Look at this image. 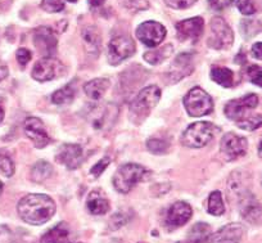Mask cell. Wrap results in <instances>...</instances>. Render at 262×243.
I'll use <instances>...</instances> for the list:
<instances>
[{"label": "cell", "mask_w": 262, "mask_h": 243, "mask_svg": "<svg viewBox=\"0 0 262 243\" xmlns=\"http://www.w3.org/2000/svg\"><path fill=\"white\" fill-rule=\"evenodd\" d=\"M244 235V228L238 222H230L220 228L210 237L208 243H239Z\"/></svg>", "instance_id": "cell-18"}, {"label": "cell", "mask_w": 262, "mask_h": 243, "mask_svg": "<svg viewBox=\"0 0 262 243\" xmlns=\"http://www.w3.org/2000/svg\"><path fill=\"white\" fill-rule=\"evenodd\" d=\"M2 191H3V183L0 180V194H2Z\"/></svg>", "instance_id": "cell-48"}, {"label": "cell", "mask_w": 262, "mask_h": 243, "mask_svg": "<svg viewBox=\"0 0 262 243\" xmlns=\"http://www.w3.org/2000/svg\"><path fill=\"white\" fill-rule=\"evenodd\" d=\"M161 99V90L156 85L144 88L140 90L139 94L135 97V99L130 105V112L133 117L138 120H143L145 116L149 113L152 108L157 106V103Z\"/></svg>", "instance_id": "cell-5"}, {"label": "cell", "mask_w": 262, "mask_h": 243, "mask_svg": "<svg viewBox=\"0 0 262 243\" xmlns=\"http://www.w3.org/2000/svg\"><path fill=\"white\" fill-rule=\"evenodd\" d=\"M40 243H71L70 227L66 222H59L42 235Z\"/></svg>", "instance_id": "cell-19"}, {"label": "cell", "mask_w": 262, "mask_h": 243, "mask_svg": "<svg viewBox=\"0 0 262 243\" xmlns=\"http://www.w3.org/2000/svg\"><path fill=\"white\" fill-rule=\"evenodd\" d=\"M173 48L172 45H166V47L161 48V49L149 50V52L144 53V59L150 65H160L161 62L168 58L172 53Z\"/></svg>", "instance_id": "cell-27"}, {"label": "cell", "mask_w": 262, "mask_h": 243, "mask_svg": "<svg viewBox=\"0 0 262 243\" xmlns=\"http://www.w3.org/2000/svg\"><path fill=\"white\" fill-rule=\"evenodd\" d=\"M143 243H145V242H143Z\"/></svg>", "instance_id": "cell-50"}, {"label": "cell", "mask_w": 262, "mask_h": 243, "mask_svg": "<svg viewBox=\"0 0 262 243\" xmlns=\"http://www.w3.org/2000/svg\"><path fill=\"white\" fill-rule=\"evenodd\" d=\"M211 78L224 88H231L234 85V72L226 67L215 66L211 68Z\"/></svg>", "instance_id": "cell-24"}, {"label": "cell", "mask_w": 262, "mask_h": 243, "mask_svg": "<svg viewBox=\"0 0 262 243\" xmlns=\"http://www.w3.org/2000/svg\"><path fill=\"white\" fill-rule=\"evenodd\" d=\"M252 55L256 59L262 60V43H256V44L252 45Z\"/></svg>", "instance_id": "cell-43"}, {"label": "cell", "mask_w": 262, "mask_h": 243, "mask_svg": "<svg viewBox=\"0 0 262 243\" xmlns=\"http://www.w3.org/2000/svg\"><path fill=\"white\" fill-rule=\"evenodd\" d=\"M17 212L25 222L42 225L55 214V204L47 194L31 193L21 198L17 205Z\"/></svg>", "instance_id": "cell-1"}, {"label": "cell", "mask_w": 262, "mask_h": 243, "mask_svg": "<svg viewBox=\"0 0 262 243\" xmlns=\"http://www.w3.org/2000/svg\"><path fill=\"white\" fill-rule=\"evenodd\" d=\"M110 162H111L110 157H104V158H102L99 162H97V164L90 169V174H92L93 176H95V178L100 176L103 174V171L107 169V166L110 165Z\"/></svg>", "instance_id": "cell-37"}, {"label": "cell", "mask_w": 262, "mask_h": 243, "mask_svg": "<svg viewBox=\"0 0 262 243\" xmlns=\"http://www.w3.org/2000/svg\"><path fill=\"white\" fill-rule=\"evenodd\" d=\"M67 2H70V3H76L77 0H67Z\"/></svg>", "instance_id": "cell-49"}, {"label": "cell", "mask_w": 262, "mask_h": 243, "mask_svg": "<svg viewBox=\"0 0 262 243\" xmlns=\"http://www.w3.org/2000/svg\"><path fill=\"white\" fill-rule=\"evenodd\" d=\"M88 2H89L90 6L94 7V8H95V7H100V6H102V4L104 3L105 0H88Z\"/></svg>", "instance_id": "cell-45"}, {"label": "cell", "mask_w": 262, "mask_h": 243, "mask_svg": "<svg viewBox=\"0 0 262 243\" xmlns=\"http://www.w3.org/2000/svg\"><path fill=\"white\" fill-rule=\"evenodd\" d=\"M165 26L160 22L156 21H147L140 25L137 29V37L144 45L149 48H155L160 45L166 37Z\"/></svg>", "instance_id": "cell-8"}, {"label": "cell", "mask_w": 262, "mask_h": 243, "mask_svg": "<svg viewBox=\"0 0 262 243\" xmlns=\"http://www.w3.org/2000/svg\"><path fill=\"white\" fill-rule=\"evenodd\" d=\"M247 76L249 77L251 83L257 87L262 88V67L257 65H252L247 68Z\"/></svg>", "instance_id": "cell-34"}, {"label": "cell", "mask_w": 262, "mask_h": 243, "mask_svg": "<svg viewBox=\"0 0 262 243\" xmlns=\"http://www.w3.org/2000/svg\"><path fill=\"white\" fill-rule=\"evenodd\" d=\"M236 126L242 130L246 131H253L256 129H258L259 126H262V116L258 113H254V115L246 116L242 120L236 121Z\"/></svg>", "instance_id": "cell-30"}, {"label": "cell", "mask_w": 262, "mask_h": 243, "mask_svg": "<svg viewBox=\"0 0 262 243\" xmlns=\"http://www.w3.org/2000/svg\"><path fill=\"white\" fill-rule=\"evenodd\" d=\"M191 215H193V210L190 205L184 201H178L168 209L165 225L170 230H173L186 224L190 220Z\"/></svg>", "instance_id": "cell-12"}, {"label": "cell", "mask_w": 262, "mask_h": 243, "mask_svg": "<svg viewBox=\"0 0 262 243\" xmlns=\"http://www.w3.org/2000/svg\"><path fill=\"white\" fill-rule=\"evenodd\" d=\"M25 133L31 139L36 148H44L50 143V138L48 135L42 121L37 117H29L25 120Z\"/></svg>", "instance_id": "cell-16"}, {"label": "cell", "mask_w": 262, "mask_h": 243, "mask_svg": "<svg viewBox=\"0 0 262 243\" xmlns=\"http://www.w3.org/2000/svg\"><path fill=\"white\" fill-rule=\"evenodd\" d=\"M219 131L217 126L208 121H198L188 126L181 136V143L189 148H202L207 146Z\"/></svg>", "instance_id": "cell-2"}, {"label": "cell", "mask_w": 262, "mask_h": 243, "mask_svg": "<svg viewBox=\"0 0 262 243\" xmlns=\"http://www.w3.org/2000/svg\"><path fill=\"white\" fill-rule=\"evenodd\" d=\"M0 243H13V233L6 225H0Z\"/></svg>", "instance_id": "cell-40"}, {"label": "cell", "mask_w": 262, "mask_h": 243, "mask_svg": "<svg viewBox=\"0 0 262 243\" xmlns=\"http://www.w3.org/2000/svg\"><path fill=\"white\" fill-rule=\"evenodd\" d=\"M239 211L246 221L256 224L261 217L262 209L258 199L251 192L244 191L243 193L239 194Z\"/></svg>", "instance_id": "cell-14"}, {"label": "cell", "mask_w": 262, "mask_h": 243, "mask_svg": "<svg viewBox=\"0 0 262 243\" xmlns=\"http://www.w3.org/2000/svg\"><path fill=\"white\" fill-rule=\"evenodd\" d=\"M203 27H205V19L202 17H193L178 22L175 29L179 40H196L203 34Z\"/></svg>", "instance_id": "cell-17"}, {"label": "cell", "mask_w": 262, "mask_h": 243, "mask_svg": "<svg viewBox=\"0 0 262 243\" xmlns=\"http://www.w3.org/2000/svg\"><path fill=\"white\" fill-rule=\"evenodd\" d=\"M212 235V229L207 222H196L186 234V238L178 243H206Z\"/></svg>", "instance_id": "cell-20"}, {"label": "cell", "mask_w": 262, "mask_h": 243, "mask_svg": "<svg viewBox=\"0 0 262 243\" xmlns=\"http://www.w3.org/2000/svg\"><path fill=\"white\" fill-rule=\"evenodd\" d=\"M258 156L262 157V138H261V140H259V144H258Z\"/></svg>", "instance_id": "cell-47"}, {"label": "cell", "mask_w": 262, "mask_h": 243, "mask_svg": "<svg viewBox=\"0 0 262 243\" xmlns=\"http://www.w3.org/2000/svg\"><path fill=\"white\" fill-rule=\"evenodd\" d=\"M16 57H17V60H18L19 65H21L22 67H25V66H26L27 63L31 60L32 54L29 49H26V48H19L16 53Z\"/></svg>", "instance_id": "cell-39"}, {"label": "cell", "mask_w": 262, "mask_h": 243, "mask_svg": "<svg viewBox=\"0 0 262 243\" xmlns=\"http://www.w3.org/2000/svg\"><path fill=\"white\" fill-rule=\"evenodd\" d=\"M34 44L44 57H53L57 49V36L52 29L40 26L34 32Z\"/></svg>", "instance_id": "cell-15"}, {"label": "cell", "mask_w": 262, "mask_h": 243, "mask_svg": "<svg viewBox=\"0 0 262 243\" xmlns=\"http://www.w3.org/2000/svg\"><path fill=\"white\" fill-rule=\"evenodd\" d=\"M53 173V166L50 165L49 162L44 161V159H40L34 165L31 170V180L35 183H42L47 179H49L52 176Z\"/></svg>", "instance_id": "cell-25"}, {"label": "cell", "mask_w": 262, "mask_h": 243, "mask_svg": "<svg viewBox=\"0 0 262 243\" xmlns=\"http://www.w3.org/2000/svg\"><path fill=\"white\" fill-rule=\"evenodd\" d=\"M236 8L244 16H252V14L256 13V7H254L252 0H238L236 2Z\"/></svg>", "instance_id": "cell-35"}, {"label": "cell", "mask_w": 262, "mask_h": 243, "mask_svg": "<svg viewBox=\"0 0 262 243\" xmlns=\"http://www.w3.org/2000/svg\"><path fill=\"white\" fill-rule=\"evenodd\" d=\"M207 211L208 214L215 215V216H221L225 212V206H224L221 192L215 191L210 194L207 199Z\"/></svg>", "instance_id": "cell-26"}, {"label": "cell", "mask_w": 262, "mask_h": 243, "mask_svg": "<svg viewBox=\"0 0 262 243\" xmlns=\"http://www.w3.org/2000/svg\"><path fill=\"white\" fill-rule=\"evenodd\" d=\"M41 8L48 13H58L64 9V0H42Z\"/></svg>", "instance_id": "cell-32"}, {"label": "cell", "mask_w": 262, "mask_h": 243, "mask_svg": "<svg viewBox=\"0 0 262 243\" xmlns=\"http://www.w3.org/2000/svg\"><path fill=\"white\" fill-rule=\"evenodd\" d=\"M60 68H63L62 63L53 57H44L36 62L32 68V77L37 81H50L59 76Z\"/></svg>", "instance_id": "cell-13"}, {"label": "cell", "mask_w": 262, "mask_h": 243, "mask_svg": "<svg viewBox=\"0 0 262 243\" xmlns=\"http://www.w3.org/2000/svg\"><path fill=\"white\" fill-rule=\"evenodd\" d=\"M196 2L198 0H165V3L172 9H186L195 4Z\"/></svg>", "instance_id": "cell-36"}, {"label": "cell", "mask_w": 262, "mask_h": 243, "mask_svg": "<svg viewBox=\"0 0 262 243\" xmlns=\"http://www.w3.org/2000/svg\"><path fill=\"white\" fill-rule=\"evenodd\" d=\"M110 87L111 83L108 78H94V80L88 81L84 85V92L90 99L100 100L104 97Z\"/></svg>", "instance_id": "cell-21"}, {"label": "cell", "mask_w": 262, "mask_h": 243, "mask_svg": "<svg viewBox=\"0 0 262 243\" xmlns=\"http://www.w3.org/2000/svg\"><path fill=\"white\" fill-rule=\"evenodd\" d=\"M147 148L149 149L152 153L161 154V153H165V152L167 151L168 143L167 141L162 140V139L153 138V139H149V140L147 141Z\"/></svg>", "instance_id": "cell-33"}, {"label": "cell", "mask_w": 262, "mask_h": 243, "mask_svg": "<svg viewBox=\"0 0 262 243\" xmlns=\"http://www.w3.org/2000/svg\"><path fill=\"white\" fill-rule=\"evenodd\" d=\"M210 6L212 7L213 9H217V11H221V9L226 8L230 4L234 3V0H208Z\"/></svg>", "instance_id": "cell-41"}, {"label": "cell", "mask_w": 262, "mask_h": 243, "mask_svg": "<svg viewBox=\"0 0 262 243\" xmlns=\"http://www.w3.org/2000/svg\"><path fill=\"white\" fill-rule=\"evenodd\" d=\"M55 159H57L59 164H62L63 166H66L69 170H76V169L82 164L84 152H82L81 146H79V144H63V146H60V148L58 149Z\"/></svg>", "instance_id": "cell-11"}, {"label": "cell", "mask_w": 262, "mask_h": 243, "mask_svg": "<svg viewBox=\"0 0 262 243\" xmlns=\"http://www.w3.org/2000/svg\"><path fill=\"white\" fill-rule=\"evenodd\" d=\"M261 22L254 18H244L241 22V34L244 39H252L261 31Z\"/></svg>", "instance_id": "cell-28"}, {"label": "cell", "mask_w": 262, "mask_h": 243, "mask_svg": "<svg viewBox=\"0 0 262 243\" xmlns=\"http://www.w3.org/2000/svg\"><path fill=\"white\" fill-rule=\"evenodd\" d=\"M8 75H9L8 66H7V63L0 58V81H3L4 78L8 77Z\"/></svg>", "instance_id": "cell-44"}, {"label": "cell", "mask_w": 262, "mask_h": 243, "mask_svg": "<svg viewBox=\"0 0 262 243\" xmlns=\"http://www.w3.org/2000/svg\"><path fill=\"white\" fill-rule=\"evenodd\" d=\"M135 43L126 35L115 36L108 44V62L112 66L120 65L135 53Z\"/></svg>", "instance_id": "cell-7"}, {"label": "cell", "mask_w": 262, "mask_h": 243, "mask_svg": "<svg viewBox=\"0 0 262 243\" xmlns=\"http://www.w3.org/2000/svg\"><path fill=\"white\" fill-rule=\"evenodd\" d=\"M258 106V97L256 94H247L238 99L229 100L224 108V113L233 121H239L244 117L247 111L253 110Z\"/></svg>", "instance_id": "cell-10"}, {"label": "cell", "mask_w": 262, "mask_h": 243, "mask_svg": "<svg viewBox=\"0 0 262 243\" xmlns=\"http://www.w3.org/2000/svg\"><path fill=\"white\" fill-rule=\"evenodd\" d=\"M211 35L208 37V47L216 50L229 49L234 43V32L226 21L221 17H213L210 22Z\"/></svg>", "instance_id": "cell-6"}, {"label": "cell", "mask_w": 262, "mask_h": 243, "mask_svg": "<svg viewBox=\"0 0 262 243\" xmlns=\"http://www.w3.org/2000/svg\"><path fill=\"white\" fill-rule=\"evenodd\" d=\"M3 120H4V110H3V107L0 106V123H2Z\"/></svg>", "instance_id": "cell-46"}, {"label": "cell", "mask_w": 262, "mask_h": 243, "mask_svg": "<svg viewBox=\"0 0 262 243\" xmlns=\"http://www.w3.org/2000/svg\"><path fill=\"white\" fill-rule=\"evenodd\" d=\"M130 7L133 11H140V9L149 8V3L147 0H130Z\"/></svg>", "instance_id": "cell-42"}, {"label": "cell", "mask_w": 262, "mask_h": 243, "mask_svg": "<svg viewBox=\"0 0 262 243\" xmlns=\"http://www.w3.org/2000/svg\"><path fill=\"white\" fill-rule=\"evenodd\" d=\"M247 149H248V141L244 136L238 135V134L226 133L221 139L220 151L229 161L244 156L247 153Z\"/></svg>", "instance_id": "cell-9"}, {"label": "cell", "mask_w": 262, "mask_h": 243, "mask_svg": "<svg viewBox=\"0 0 262 243\" xmlns=\"http://www.w3.org/2000/svg\"><path fill=\"white\" fill-rule=\"evenodd\" d=\"M148 171L144 166L138 164H125L117 169L113 176V187L120 193L127 194L140 180L144 179Z\"/></svg>", "instance_id": "cell-3"}, {"label": "cell", "mask_w": 262, "mask_h": 243, "mask_svg": "<svg viewBox=\"0 0 262 243\" xmlns=\"http://www.w3.org/2000/svg\"><path fill=\"white\" fill-rule=\"evenodd\" d=\"M88 210L93 215H104L110 211V202L103 192L93 191L88 197Z\"/></svg>", "instance_id": "cell-22"}, {"label": "cell", "mask_w": 262, "mask_h": 243, "mask_svg": "<svg viewBox=\"0 0 262 243\" xmlns=\"http://www.w3.org/2000/svg\"><path fill=\"white\" fill-rule=\"evenodd\" d=\"M82 39H84L86 52L90 53V55L99 54L100 47H102V39H100V32L95 26L85 27L82 30Z\"/></svg>", "instance_id": "cell-23"}, {"label": "cell", "mask_w": 262, "mask_h": 243, "mask_svg": "<svg viewBox=\"0 0 262 243\" xmlns=\"http://www.w3.org/2000/svg\"><path fill=\"white\" fill-rule=\"evenodd\" d=\"M127 221L128 217H126V214H123V212H116L112 219L110 220V227L112 229H118V228L123 227Z\"/></svg>", "instance_id": "cell-38"}, {"label": "cell", "mask_w": 262, "mask_h": 243, "mask_svg": "<svg viewBox=\"0 0 262 243\" xmlns=\"http://www.w3.org/2000/svg\"><path fill=\"white\" fill-rule=\"evenodd\" d=\"M184 107L191 117H202L210 115L213 111V100L207 92L200 87L189 90L188 94L184 97Z\"/></svg>", "instance_id": "cell-4"}, {"label": "cell", "mask_w": 262, "mask_h": 243, "mask_svg": "<svg viewBox=\"0 0 262 243\" xmlns=\"http://www.w3.org/2000/svg\"><path fill=\"white\" fill-rule=\"evenodd\" d=\"M0 174L4 176H12L14 174V162L11 157L0 152Z\"/></svg>", "instance_id": "cell-31"}, {"label": "cell", "mask_w": 262, "mask_h": 243, "mask_svg": "<svg viewBox=\"0 0 262 243\" xmlns=\"http://www.w3.org/2000/svg\"><path fill=\"white\" fill-rule=\"evenodd\" d=\"M75 98V89L72 85H66L62 89L57 90V92L53 93L52 95V102L54 105L62 106L66 105V103L72 102Z\"/></svg>", "instance_id": "cell-29"}]
</instances>
